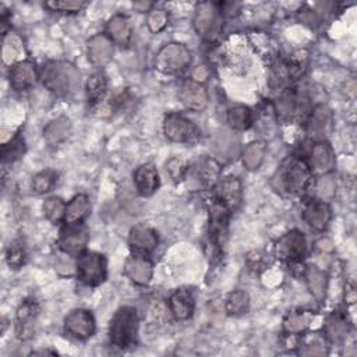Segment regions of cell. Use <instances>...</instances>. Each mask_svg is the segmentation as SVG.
<instances>
[{"instance_id": "obj_22", "label": "cell", "mask_w": 357, "mask_h": 357, "mask_svg": "<svg viewBox=\"0 0 357 357\" xmlns=\"http://www.w3.org/2000/svg\"><path fill=\"white\" fill-rule=\"evenodd\" d=\"M126 275L135 283L139 286H145L149 283L151 278H152V272H153V266L152 262L144 257L139 255H134L130 257L126 262L124 266Z\"/></svg>"}, {"instance_id": "obj_27", "label": "cell", "mask_w": 357, "mask_h": 357, "mask_svg": "<svg viewBox=\"0 0 357 357\" xmlns=\"http://www.w3.org/2000/svg\"><path fill=\"white\" fill-rule=\"evenodd\" d=\"M314 321V314L307 310H298L289 312L283 319V331L290 335H298L303 333Z\"/></svg>"}, {"instance_id": "obj_40", "label": "cell", "mask_w": 357, "mask_h": 357, "mask_svg": "<svg viewBox=\"0 0 357 357\" xmlns=\"http://www.w3.org/2000/svg\"><path fill=\"white\" fill-rule=\"evenodd\" d=\"M57 176H59L57 172H54L52 169H46V170L36 173L32 178V190L36 194H45V192L50 191L52 187L57 181Z\"/></svg>"}, {"instance_id": "obj_1", "label": "cell", "mask_w": 357, "mask_h": 357, "mask_svg": "<svg viewBox=\"0 0 357 357\" xmlns=\"http://www.w3.org/2000/svg\"><path fill=\"white\" fill-rule=\"evenodd\" d=\"M43 86L56 96H67L79 85L78 70L67 61H49L40 70Z\"/></svg>"}, {"instance_id": "obj_24", "label": "cell", "mask_w": 357, "mask_h": 357, "mask_svg": "<svg viewBox=\"0 0 357 357\" xmlns=\"http://www.w3.org/2000/svg\"><path fill=\"white\" fill-rule=\"evenodd\" d=\"M134 181L138 192L144 197L152 195L159 187V176L156 169L149 165H141L134 173Z\"/></svg>"}, {"instance_id": "obj_20", "label": "cell", "mask_w": 357, "mask_h": 357, "mask_svg": "<svg viewBox=\"0 0 357 357\" xmlns=\"http://www.w3.org/2000/svg\"><path fill=\"white\" fill-rule=\"evenodd\" d=\"M303 218L310 227L322 231L328 227L332 218V212L326 202L312 201L305 206L303 212Z\"/></svg>"}, {"instance_id": "obj_43", "label": "cell", "mask_w": 357, "mask_h": 357, "mask_svg": "<svg viewBox=\"0 0 357 357\" xmlns=\"http://www.w3.org/2000/svg\"><path fill=\"white\" fill-rule=\"evenodd\" d=\"M169 17L163 8H152L146 17V26L152 33H159L167 25Z\"/></svg>"}, {"instance_id": "obj_12", "label": "cell", "mask_w": 357, "mask_h": 357, "mask_svg": "<svg viewBox=\"0 0 357 357\" xmlns=\"http://www.w3.org/2000/svg\"><path fill=\"white\" fill-rule=\"evenodd\" d=\"M229 216L230 211L219 201H215L209 206V236L211 243H213L216 247H220L222 241L225 240L229 226Z\"/></svg>"}, {"instance_id": "obj_36", "label": "cell", "mask_w": 357, "mask_h": 357, "mask_svg": "<svg viewBox=\"0 0 357 357\" xmlns=\"http://www.w3.org/2000/svg\"><path fill=\"white\" fill-rule=\"evenodd\" d=\"M107 91V78L102 71L93 73L86 81V96L91 103L99 102Z\"/></svg>"}, {"instance_id": "obj_34", "label": "cell", "mask_w": 357, "mask_h": 357, "mask_svg": "<svg viewBox=\"0 0 357 357\" xmlns=\"http://www.w3.org/2000/svg\"><path fill=\"white\" fill-rule=\"evenodd\" d=\"M349 332V324L346 321V317L340 312H333L326 318L325 322V335L332 342L342 340Z\"/></svg>"}, {"instance_id": "obj_15", "label": "cell", "mask_w": 357, "mask_h": 357, "mask_svg": "<svg viewBox=\"0 0 357 357\" xmlns=\"http://www.w3.org/2000/svg\"><path fill=\"white\" fill-rule=\"evenodd\" d=\"M86 54L93 66L103 67L113 56V42L106 36V33H98L88 40Z\"/></svg>"}, {"instance_id": "obj_31", "label": "cell", "mask_w": 357, "mask_h": 357, "mask_svg": "<svg viewBox=\"0 0 357 357\" xmlns=\"http://www.w3.org/2000/svg\"><path fill=\"white\" fill-rule=\"evenodd\" d=\"M305 280L308 290L318 303H322L328 289V276L317 266H308L305 269Z\"/></svg>"}, {"instance_id": "obj_3", "label": "cell", "mask_w": 357, "mask_h": 357, "mask_svg": "<svg viewBox=\"0 0 357 357\" xmlns=\"http://www.w3.org/2000/svg\"><path fill=\"white\" fill-rule=\"evenodd\" d=\"M138 317L132 307H121L116 311L109 326L110 343L119 349H128L137 342Z\"/></svg>"}, {"instance_id": "obj_4", "label": "cell", "mask_w": 357, "mask_h": 357, "mask_svg": "<svg viewBox=\"0 0 357 357\" xmlns=\"http://www.w3.org/2000/svg\"><path fill=\"white\" fill-rule=\"evenodd\" d=\"M220 174V165L209 156L198 158L187 167L184 178L191 191L205 190L212 187Z\"/></svg>"}, {"instance_id": "obj_30", "label": "cell", "mask_w": 357, "mask_h": 357, "mask_svg": "<svg viewBox=\"0 0 357 357\" xmlns=\"http://www.w3.org/2000/svg\"><path fill=\"white\" fill-rule=\"evenodd\" d=\"M213 152L225 160L233 159L238 153V139L230 131H220L213 139Z\"/></svg>"}, {"instance_id": "obj_37", "label": "cell", "mask_w": 357, "mask_h": 357, "mask_svg": "<svg viewBox=\"0 0 357 357\" xmlns=\"http://www.w3.org/2000/svg\"><path fill=\"white\" fill-rule=\"evenodd\" d=\"M265 156V145L262 142H251L248 144L241 155L243 165L248 170H255L261 166Z\"/></svg>"}, {"instance_id": "obj_32", "label": "cell", "mask_w": 357, "mask_h": 357, "mask_svg": "<svg viewBox=\"0 0 357 357\" xmlns=\"http://www.w3.org/2000/svg\"><path fill=\"white\" fill-rule=\"evenodd\" d=\"M25 49H24V42L22 39L13 32L4 33V39H3V60L6 64H11L15 61L18 63L20 57L24 54ZM22 61V60H20Z\"/></svg>"}, {"instance_id": "obj_41", "label": "cell", "mask_w": 357, "mask_h": 357, "mask_svg": "<svg viewBox=\"0 0 357 357\" xmlns=\"http://www.w3.org/2000/svg\"><path fill=\"white\" fill-rule=\"evenodd\" d=\"M25 152V142L24 138H21L20 135H15L13 138H10V141L7 144H3L1 148V158L3 162H14L17 159H20Z\"/></svg>"}, {"instance_id": "obj_5", "label": "cell", "mask_w": 357, "mask_h": 357, "mask_svg": "<svg viewBox=\"0 0 357 357\" xmlns=\"http://www.w3.org/2000/svg\"><path fill=\"white\" fill-rule=\"evenodd\" d=\"M78 279L86 286H98L105 282L107 276L106 258L95 251H84L77 258Z\"/></svg>"}, {"instance_id": "obj_21", "label": "cell", "mask_w": 357, "mask_h": 357, "mask_svg": "<svg viewBox=\"0 0 357 357\" xmlns=\"http://www.w3.org/2000/svg\"><path fill=\"white\" fill-rule=\"evenodd\" d=\"M194 294L188 289H177L169 298L170 311L178 321L188 319L194 312Z\"/></svg>"}, {"instance_id": "obj_19", "label": "cell", "mask_w": 357, "mask_h": 357, "mask_svg": "<svg viewBox=\"0 0 357 357\" xmlns=\"http://www.w3.org/2000/svg\"><path fill=\"white\" fill-rule=\"evenodd\" d=\"M218 7L209 1L198 3L195 7V14H194V28L198 32V35H209L216 24L218 20Z\"/></svg>"}, {"instance_id": "obj_28", "label": "cell", "mask_w": 357, "mask_h": 357, "mask_svg": "<svg viewBox=\"0 0 357 357\" xmlns=\"http://www.w3.org/2000/svg\"><path fill=\"white\" fill-rule=\"evenodd\" d=\"M91 204L85 194L75 195L66 206V215L64 222L67 225H75L82 223V220L89 215Z\"/></svg>"}, {"instance_id": "obj_16", "label": "cell", "mask_w": 357, "mask_h": 357, "mask_svg": "<svg viewBox=\"0 0 357 357\" xmlns=\"http://www.w3.org/2000/svg\"><path fill=\"white\" fill-rule=\"evenodd\" d=\"M36 66L31 60H22L10 68V85L15 91H25L36 81Z\"/></svg>"}, {"instance_id": "obj_18", "label": "cell", "mask_w": 357, "mask_h": 357, "mask_svg": "<svg viewBox=\"0 0 357 357\" xmlns=\"http://www.w3.org/2000/svg\"><path fill=\"white\" fill-rule=\"evenodd\" d=\"M243 190L237 177H227L216 187V201L223 204L229 211L237 209L241 204Z\"/></svg>"}, {"instance_id": "obj_46", "label": "cell", "mask_w": 357, "mask_h": 357, "mask_svg": "<svg viewBox=\"0 0 357 357\" xmlns=\"http://www.w3.org/2000/svg\"><path fill=\"white\" fill-rule=\"evenodd\" d=\"M187 167L188 166H187L185 160L178 156H173L166 162V170H167L169 176L172 177V180H174V181L184 178Z\"/></svg>"}, {"instance_id": "obj_35", "label": "cell", "mask_w": 357, "mask_h": 357, "mask_svg": "<svg viewBox=\"0 0 357 357\" xmlns=\"http://www.w3.org/2000/svg\"><path fill=\"white\" fill-rule=\"evenodd\" d=\"M226 312L229 315H243L248 311L250 308V296L247 291L237 289L233 290L227 298H226V304H225Z\"/></svg>"}, {"instance_id": "obj_44", "label": "cell", "mask_w": 357, "mask_h": 357, "mask_svg": "<svg viewBox=\"0 0 357 357\" xmlns=\"http://www.w3.org/2000/svg\"><path fill=\"white\" fill-rule=\"evenodd\" d=\"M6 258H7V264L11 268H14V269L21 268L25 264V259H26V252H25L24 245L21 243L10 244V247L7 248Z\"/></svg>"}, {"instance_id": "obj_42", "label": "cell", "mask_w": 357, "mask_h": 357, "mask_svg": "<svg viewBox=\"0 0 357 357\" xmlns=\"http://www.w3.org/2000/svg\"><path fill=\"white\" fill-rule=\"evenodd\" d=\"M335 190H336V183L331 174H324L322 177L318 178L315 184V194L318 201H322L326 204L335 197Z\"/></svg>"}, {"instance_id": "obj_8", "label": "cell", "mask_w": 357, "mask_h": 357, "mask_svg": "<svg viewBox=\"0 0 357 357\" xmlns=\"http://www.w3.org/2000/svg\"><path fill=\"white\" fill-rule=\"evenodd\" d=\"M307 251V241L301 231L290 230L275 244V254L283 261H298Z\"/></svg>"}, {"instance_id": "obj_49", "label": "cell", "mask_w": 357, "mask_h": 357, "mask_svg": "<svg viewBox=\"0 0 357 357\" xmlns=\"http://www.w3.org/2000/svg\"><path fill=\"white\" fill-rule=\"evenodd\" d=\"M134 7L139 8V11H144V8H151L152 10V3H135Z\"/></svg>"}, {"instance_id": "obj_9", "label": "cell", "mask_w": 357, "mask_h": 357, "mask_svg": "<svg viewBox=\"0 0 357 357\" xmlns=\"http://www.w3.org/2000/svg\"><path fill=\"white\" fill-rule=\"evenodd\" d=\"M95 318L88 310H73L64 318V331L71 337L85 340L95 333Z\"/></svg>"}, {"instance_id": "obj_45", "label": "cell", "mask_w": 357, "mask_h": 357, "mask_svg": "<svg viewBox=\"0 0 357 357\" xmlns=\"http://www.w3.org/2000/svg\"><path fill=\"white\" fill-rule=\"evenodd\" d=\"M86 6L85 1H77V0H57V1H47L45 3V7L52 11L59 13H77L81 11Z\"/></svg>"}, {"instance_id": "obj_17", "label": "cell", "mask_w": 357, "mask_h": 357, "mask_svg": "<svg viewBox=\"0 0 357 357\" xmlns=\"http://www.w3.org/2000/svg\"><path fill=\"white\" fill-rule=\"evenodd\" d=\"M331 126H332V112L324 103L317 105L311 110L305 121L307 134H310L314 138H322L329 131Z\"/></svg>"}, {"instance_id": "obj_7", "label": "cell", "mask_w": 357, "mask_h": 357, "mask_svg": "<svg viewBox=\"0 0 357 357\" xmlns=\"http://www.w3.org/2000/svg\"><path fill=\"white\" fill-rule=\"evenodd\" d=\"M163 131L167 139L180 144H192L199 138L198 127L178 113H169L163 121Z\"/></svg>"}, {"instance_id": "obj_38", "label": "cell", "mask_w": 357, "mask_h": 357, "mask_svg": "<svg viewBox=\"0 0 357 357\" xmlns=\"http://www.w3.org/2000/svg\"><path fill=\"white\" fill-rule=\"evenodd\" d=\"M298 353L304 354V356H325V354H328V346L325 343V336L312 333V335L304 337V342L300 344Z\"/></svg>"}, {"instance_id": "obj_48", "label": "cell", "mask_w": 357, "mask_h": 357, "mask_svg": "<svg viewBox=\"0 0 357 357\" xmlns=\"http://www.w3.org/2000/svg\"><path fill=\"white\" fill-rule=\"evenodd\" d=\"M208 74H209V73H208V70L205 68V66H199V67H197V70L194 71L192 81L201 84V81H205V79H206Z\"/></svg>"}, {"instance_id": "obj_26", "label": "cell", "mask_w": 357, "mask_h": 357, "mask_svg": "<svg viewBox=\"0 0 357 357\" xmlns=\"http://www.w3.org/2000/svg\"><path fill=\"white\" fill-rule=\"evenodd\" d=\"M106 36L119 45H127L131 38V25L127 17L121 14L113 15L106 24Z\"/></svg>"}, {"instance_id": "obj_29", "label": "cell", "mask_w": 357, "mask_h": 357, "mask_svg": "<svg viewBox=\"0 0 357 357\" xmlns=\"http://www.w3.org/2000/svg\"><path fill=\"white\" fill-rule=\"evenodd\" d=\"M71 131V123L67 117H57L52 120L43 128V138L49 145H57L63 142Z\"/></svg>"}, {"instance_id": "obj_6", "label": "cell", "mask_w": 357, "mask_h": 357, "mask_svg": "<svg viewBox=\"0 0 357 357\" xmlns=\"http://www.w3.org/2000/svg\"><path fill=\"white\" fill-rule=\"evenodd\" d=\"M191 63V52L178 42H170L162 46L156 54V67L166 74H177Z\"/></svg>"}, {"instance_id": "obj_13", "label": "cell", "mask_w": 357, "mask_h": 357, "mask_svg": "<svg viewBox=\"0 0 357 357\" xmlns=\"http://www.w3.org/2000/svg\"><path fill=\"white\" fill-rule=\"evenodd\" d=\"M38 311H39L38 304L33 300H25L21 303V305L17 310V325H15V333L18 339L28 340L29 337H32L35 332Z\"/></svg>"}, {"instance_id": "obj_14", "label": "cell", "mask_w": 357, "mask_h": 357, "mask_svg": "<svg viewBox=\"0 0 357 357\" xmlns=\"http://www.w3.org/2000/svg\"><path fill=\"white\" fill-rule=\"evenodd\" d=\"M180 100L181 103L194 112H202L208 106V92L205 86L195 81H185L180 89Z\"/></svg>"}, {"instance_id": "obj_33", "label": "cell", "mask_w": 357, "mask_h": 357, "mask_svg": "<svg viewBox=\"0 0 357 357\" xmlns=\"http://www.w3.org/2000/svg\"><path fill=\"white\" fill-rule=\"evenodd\" d=\"M226 120L233 130H247L254 121V114L247 106H234L227 110Z\"/></svg>"}, {"instance_id": "obj_25", "label": "cell", "mask_w": 357, "mask_h": 357, "mask_svg": "<svg viewBox=\"0 0 357 357\" xmlns=\"http://www.w3.org/2000/svg\"><path fill=\"white\" fill-rule=\"evenodd\" d=\"M128 243L138 251L152 252L158 245V236L152 229L146 226H135L130 231Z\"/></svg>"}, {"instance_id": "obj_23", "label": "cell", "mask_w": 357, "mask_h": 357, "mask_svg": "<svg viewBox=\"0 0 357 357\" xmlns=\"http://www.w3.org/2000/svg\"><path fill=\"white\" fill-rule=\"evenodd\" d=\"M311 163L312 167L322 174H328L335 167V152L329 142L318 141L317 144H314L311 149Z\"/></svg>"}, {"instance_id": "obj_11", "label": "cell", "mask_w": 357, "mask_h": 357, "mask_svg": "<svg viewBox=\"0 0 357 357\" xmlns=\"http://www.w3.org/2000/svg\"><path fill=\"white\" fill-rule=\"evenodd\" d=\"M307 99L308 98L298 91H284L275 102V112L278 114V119H280L284 123L291 121L301 113V110L307 105Z\"/></svg>"}, {"instance_id": "obj_2", "label": "cell", "mask_w": 357, "mask_h": 357, "mask_svg": "<svg viewBox=\"0 0 357 357\" xmlns=\"http://www.w3.org/2000/svg\"><path fill=\"white\" fill-rule=\"evenodd\" d=\"M310 180L311 169L305 160L300 158H289L275 173L272 184L276 191L293 195L305 190Z\"/></svg>"}, {"instance_id": "obj_47", "label": "cell", "mask_w": 357, "mask_h": 357, "mask_svg": "<svg viewBox=\"0 0 357 357\" xmlns=\"http://www.w3.org/2000/svg\"><path fill=\"white\" fill-rule=\"evenodd\" d=\"M219 11L225 17H236L240 13V4L234 1H223L219 4Z\"/></svg>"}, {"instance_id": "obj_39", "label": "cell", "mask_w": 357, "mask_h": 357, "mask_svg": "<svg viewBox=\"0 0 357 357\" xmlns=\"http://www.w3.org/2000/svg\"><path fill=\"white\" fill-rule=\"evenodd\" d=\"M66 206L67 204H64V201L59 197H49L45 199L42 209L45 216L52 222V223H57L60 220H64V215H66Z\"/></svg>"}, {"instance_id": "obj_10", "label": "cell", "mask_w": 357, "mask_h": 357, "mask_svg": "<svg viewBox=\"0 0 357 357\" xmlns=\"http://www.w3.org/2000/svg\"><path fill=\"white\" fill-rule=\"evenodd\" d=\"M89 241V234L81 223L67 225L59 237V247L63 252L68 255H79L85 251L86 244Z\"/></svg>"}]
</instances>
